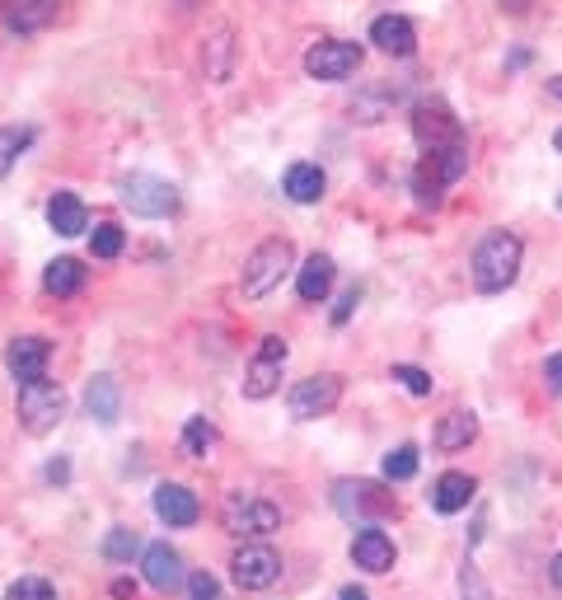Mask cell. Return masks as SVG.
<instances>
[{"label": "cell", "instance_id": "28", "mask_svg": "<svg viewBox=\"0 0 562 600\" xmlns=\"http://www.w3.org/2000/svg\"><path fill=\"white\" fill-rule=\"evenodd\" d=\"M216 441H220V432L211 427L207 417H188V427H184V451H188V455H197V460L211 455Z\"/></svg>", "mask_w": 562, "mask_h": 600}, {"label": "cell", "instance_id": "22", "mask_svg": "<svg viewBox=\"0 0 562 600\" xmlns=\"http://www.w3.org/2000/svg\"><path fill=\"white\" fill-rule=\"evenodd\" d=\"M474 493H479V483L469 474H441L436 488H432V506L441 511V517H455V511H464L469 502H474Z\"/></svg>", "mask_w": 562, "mask_h": 600}, {"label": "cell", "instance_id": "36", "mask_svg": "<svg viewBox=\"0 0 562 600\" xmlns=\"http://www.w3.org/2000/svg\"><path fill=\"white\" fill-rule=\"evenodd\" d=\"M356 301H362V292H356V286H352V292H343V296H337V305H333V324H337V328H343V324L352 319Z\"/></svg>", "mask_w": 562, "mask_h": 600}, {"label": "cell", "instance_id": "21", "mask_svg": "<svg viewBox=\"0 0 562 600\" xmlns=\"http://www.w3.org/2000/svg\"><path fill=\"white\" fill-rule=\"evenodd\" d=\"M282 188H286V197H290V203H300V207H309V203H319V197H324L328 179H324V169H319V165H309V160H300V165H290V169H286V179H282Z\"/></svg>", "mask_w": 562, "mask_h": 600}, {"label": "cell", "instance_id": "1", "mask_svg": "<svg viewBox=\"0 0 562 600\" xmlns=\"http://www.w3.org/2000/svg\"><path fill=\"white\" fill-rule=\"evenodd\" d=\"M469 169V137L455 146H436V150H422V160L413 169V197L422 207H441L445 203V188L460 184Z\"/></svg>", "mask_w": 562, "mask_h": 600}, {"label": "cell", "instance_id": "43", "mask_svg": "<svg viewBox=\"0 0 562 600\" xmlns=\"http://www.w3.org/2000/svg\"><path fill=\"white\" fill-rule=\"evenodd\" d=\"M553 150H558V155H562V127H558V137H553Z\"/></svg>", "mask_w": 562, "mask_h": 600}, {"label": "cell", "instance_id": "7", "mask_svg": "<svg viewBox=\"0 0 562 600\" xmlns=\"http://www.w3.org/2000/svg\"><path fill=\"white\" fill-rule=\"evenodd\" d=\"M220 525L230 530V535H244V540L273 535V530L282 525V511H277V502H267V498H244V493H235L230 502H225V511H220Z\"/></svg>", "mask_w": 562, "mask_h": 600}, {"label": "cell", "instance_id": "20", "mask_svg": "<svg viewBox=\"0 0 562 600\" xmlns=\"http://www.w3.org/2000/svg\"><path fill=\"white\" fill-rule=\"evenodd\" d=\"M85 409H89V417H95V422L112 427V422H118V413H122V385L112 381V375H95V381H89V390H85Z\"/></svg>", "mask_w": 562, "mask_h": 600}, {"label": "cell", "instance_id": "17", "mask_svg": "<svg viewBox=\"0 0 562 600\" xmlns=\"http://www.w3.org/2000/svg\"><path fill=\"white\" fill-rule=\"evenodd\" d=\"M141 572H146V582H150L155 591H174L178 582H184V559H178V549H169L165 540H160V544H146Z\"/></svg>", "mask_w": 562, "mask_h": 600}, {"label": "cell", "instance_id": "11", "mask_svg": "<svg viewBox=\"0 0 562 600\" xmlns=\"http://www.w3.org/2000/svg\"><path fill=\"white\" fill-rule=\"evenodd\" d=\"M337 399H343V381H337V375H309V381L290 385L286 409H290V417L309 422V417L333 413V409H337Z\"/></svg>", "mask_w": 562, "mask_h": 600}, {"label": "cell", "instance_id": "25", "mask_svg": "<svg viewBox=\"0 0 562 600\" xmlns=\"http://www.w3.org/2000/svg\"><path fill=\"white\" fill-rule=\"evenodd\" d=\"M333 258L328 254H314V258H305V268H300V277H296V292H300V301H314L319 305L324 296H328V286H333Z\"/></svg>", "mask_w": 562, "mask_h": 600}, {"label": "cell", "instance_id": "33", "mask_svg": "<svg viewBox=\"0 0 562 600\" xmlns=\"http://www.w3.org/2000/svg\"><path fill=\"white\" fill-rule=\"evenodd\" d=\"M394 381L408 394H432V375H426L422 366H394Z\"/></svg>", "mask_w": 562, "mask_h": 600}, {"label": "cell", "instance_id": "18", "mask_svg": "<svg viewBox=\"0 0 562 600\" xmlns=\"http://www.w3.org/2000/svg\"><path fill=\"white\" fill-rule=\"evenodd\" d=\"M352 559L362 572H390L394 568V540L379 525H366L362 535L352 540Z\"/></svg>", "mask_w": 562, "mask_h": 600}, {"label": "cell", "instance_id": "14", "mask_svg": "<svg viewBox=\"0 0 562 600\" xmlns=\"http://www.w3.org/2000/svg\"><path fill=\"white\" fill-rule=\"evenodd\" d=\"M150 506H155V517H160L165 525H178V530L197 525V517H201V502L193 498V488H184V483H160V488H155V498H150Z\"/></svg>", "mask_w": 562, "mask_h": 600}, {"label": "cell", "instance_id": "24", "mask_svg": "<svg viewBox=\"0 0 562 600\" xmlns=\"http://www.w3.org/2000/svg\"><path fill=\"white\" fill-rule=\"evenodd\" d=\"M48 220H52L57 235L71 239V235H80L89 226V212H85V203H80L76 193H57L52 203H48Z\"/></svg>", "mask_w": 562, "mask_h": 600}, {"label": "cell", "instance_id": "29", "mask_svg": "<svg viewBox=\"0 0 562 600\" xmlns=\"http://www.w3.org/2000/svg\"><path fill=\"white\" fill-rule=\"evenodd\" d=\"M137 549H141L137 530L118 525V530H108V540H103V559H108V563H131V553H137Z\"/></svg>", "mask_w": 562, "mask_h": 600}, {"label": "cell", "instance_id": "41", "mask_svg": "<svg viewBox=\"0 0 562 600\" xmlns=\"http://www.w3.org/2000/svg\"><path fill=\"white\" fill-rule=\"evenodd\" d=\"M549 572H553V587L562 591V553H558V559H553V568H549Z\"/></svg>", "mask_w": 562, "mask_h": 600}, {"label": "cell", "instance_id": "26", "mask_svg": "<svg viewBox=\"0 0 562 600\" xmlns=\"http://www.w3.org/2000/svg\"><path fill=\"white\" fill-rule=\"evenodd\" d=\"M38 131L29 122H10V127H0V184H6V174L14 169V160L33 146Z\"/></svg>", "mask_w": 562, "mask_h": 600}, {"label": "cell", "instance_id": "19", "mask_svg": "<svg viewBox=\"0 0 562 600\" xmlns=\"http://www.w3.org/2000/svg\"><path fill=\"white\" fill-rule=\"evenodd\" d=\"M436 451H469L479 441V413H469V409H450L441 422H436Z\"/></svg>", "mask_w": 562, "mask_h": 600}, {"label": "cell", "instance_id": "9", "mask_svg": "<svg viewBox=\"0 0 562 600\" xmlns=\"http://www.w3.org/2000/svg\"><path fill=\"white\" fill-rule=\"evenodd\" d=\"M286 338H263L258 352H254V362L249 371H244V399H273L277 385H282V366H286Z\"/></svg>", "mask_w": 562, "mask_h": 600}, {"label": "cell", "instance_id": "37", "mask_svg": "<svg viewBox=\"0 0 562 600\" xmlns=\"http://www.w3.org/2000/svg\"><path fill=\"white\" fill-rule=\"evenodd\" d=\"M544 385L562 394V352H553V357L544 362Z\"/></svg>", "mask_w": 562, "mask_h": 600}, {"label": "cell", "instance_id": "15", "mask_svg": "<svg viewBox=\"0 0 562 600\" xmlns=\"http://www.w3.org/2000/svg\"><path fill=\"white\" fill-rule=\"evenodd\" d=\"M57 19V0H0V24L10 33H38Z\"/></svg>", "mask_w": 562, "mask_h": 600}, {"label": "cell", "instance_id": "3", "mask_svg": "<svg viewBox=\"0 0 562 600\" xmlns=\"http://www.w3.org/2000/svg\"><path fill=\"white\" fill-rule=\"evenodd\" d=\"M290 263H296V244H290L286 235L263 239L258 249H254L249 258H244V273H239V292H244V301H263V296H273L277 286L286 282Z\"/></svg>", "mask_w": 562, "mask_h": 600}, {"label": "cell", "instance_id": "38", "mask_svg": "<svg viewBox=\"0 0 562 600\" xmlns=\"http://www.w3.org/2000/svg\"><path fill=\"white\" fill-rule=\"evenodd\" d=\"M112 596H118V600H137V582H131V577H118V582H112Z\"/></svg>", "mask_w": 562, "mask_h": 600}, {"label": "cell", "instance_id": "40", "mask_svg": "<svg viewBox=\"0 0 562 600\" xmlns=\"http://www.w3.org/2000/svg\"><path fill=\"white\" fill-rule=\"evenodd\" d=\"M337 600H371L362 587H343V591H337Z\"/></svg>", "mask_w": 562, "mask_h": 600}, {"label": "cell", "instance_id": "5", "mask_svg": "<svg viewBox=\"0 0 562 600\" xmlns=\"http://www.w3.org/2000/svg\"><path fill=\"white\" fill-rule=\"evenodd\" d=\"M66 417V390L52 381H33L19 385V427L29 436H48L57 422Z\"/></svg>", "mask_w": 562, "mask_h": 600}, {"label": "cell", "instance_id": "30", "mask_svg": "<svg viewBox=\"0 0 562 600\" xmlns=\"http://www.w3.org/2000/svg\"><path fill=\"white\" fill-rule=\"evenodd\" d=\"M122 226H112V220H103V226H95V239H89V249H95V258H118L122 254Z\"/></svg>", "mask_w": 562, "mask_h": 600}, {"label": "cell", "instance_id": "35", "mask_svg": "<svg viewBox=\"0 0 562 600\" xmlns=\"http://www.w3.org/2000/svg\"><path fill=\"white\" fill-rule=\"evenodd\" d=\"M460 582H464V600H492V591L483 587L479 568H464V572H460Z\"/></svg>", "mask_w": 562, "mask_h": 600}, {"label": "cell", "instance_id": "31", "mask_svg": "<svg viewBox=\"0 0 562 600\" xmlns=\"http://www.w3.org/2000/svg\"><path fill=\"white\" fill-rule=\"evenodd\" d=\"M417 474V446H398L385 455V479L390 483H403V479H413Z\"/></svg>", "mask_w": 562, "mask_h": 600}, {"label": "cell", "instance_id": "6", "mask_svg": "<svg viewBox=\"0 0 562 600\" xmlns=\"http://www.w3.org/2000/svg\"><path fill=\"white\" fill-rule=\"evenodd\" d=\"M122 203L131 207V216H146V220H160L178 212V188L160 174H127L122 179Z\"/></svg>", "mask_w": 562, "mask_h": 600}, {"label": "cell", "instance_id": "23", "mask_svg": "<svg viewBox=\"0 0 562 600\" xmlns=\"http://www.w3.org/2000/svg\"><path fill=\"white\" fill-rule=\"evenodd\" d=\"M85 277H89V273H85L80 258H52L48 273H42V292L57 296V301H66V296L85 292Z\"/></svg>", "mask_w": 562, "mask_h": 600}, {"label": "cell", "instance_id": "13", "mask_svg": "<svg viewBox=\"0 0 562 600\" xmlns=\"http://www.w3.org/2000/svg\"><path fill=\"white\" fill-rule=\"evenodd\" d=\"M230 577L244 591H267L282 577V559L267 544H244L230 559Z\"/></svg>", "mask_w": 562, "mask_h": 600}, {"label": "cell", "instance_id": "27", "mask_svg": "<svg viewBox=\"0 0 562 600\" xmlns=\"http://www.w3.org/2000/svg\"><path fill=\"white\" fill-rule=\"evenodd\" d=\"M230 57H235V33L230 29L207 38V52H201V71H207V80H230Z\"/></svg>", "mask_w": 562, "mask_h": 600}, {"label": "cell", "instance_id": "34", "mask_svg": "<svg viewBox=\"0 0 562 600\" xmlns=\"http://www.w3.org/2000/svg\"><path fill=\"white\" fill-rule=\"evenodd\" d=\"M188 596L193 600H220V582H216L211 572H193L188 577Z\"/></svg>", "mask_w": 562, "mask_h": 600}, {"label": "cell", "instance_id": "8", "mask_svg": "<svg viewBox=\"0 0 562 600\" xmlns=\"http://www.w3.org/2000/svg\"><path fill=\"white\" fill-rule=\"evenodd\" d=\"M413 137H417L422 150H436V146L464 141V127H460L455 114H450L445 99H422V104L413 108Z\"/></svg>", "mask_w": 562, "mask_h": 600}, {"label": "cell", "instance_id": "16", "mask_svg": "<svg viewBox=\"0 0 562 600\" xmlns=\"http://www.w3.org/2000/svg\"><path fill=\"white\" fill-rule=\"evenodd\" d=\"M371 38L385 57H413L417 52V29H413V19H403V14H379L371 24Z\"/></svg>", "mask_w": 562, "mask_h": 600}, {"label": "cell", "instance_id": "4", "mask_svg": "<svg viewBox=\"0 0 562 600\" xmlns=\"http://www.w3.org/2000/svg\"><path fill=\"white\" fill-rule=\"evenodd\" d=\"M333 506H337V517L352 521V525H379V521L398 517L394 488L375 483V479H343L333 488Z\"/></svg>", "mask_w": 562, "mask_h": 600}, {"label": "cell", "instance_id": "12", "mask_svg": "<svg viewBox=\"0 0 562 600\" xmlns=\"http://www.w3.org/2000/svg\"><path fill=\"white\" fill-rule=\"evenodd\" d=\"M48 357H52V343L38 338V333H19V338L6 343V366L14 375V385L48 381Z\"/></svg>", "mask_w": 562, "mask_h": 600}, {"label": "cell", "instance_id": "32", "mask_svg": "<svg viewBox=\"0 0 562 600\" xmlns=\"http://www.w3.org/2000/svg\"><path fill=\"white\" fill-rule=\"evenodd\" d=\"M6 600H57L48 577H19V582L6 591Z\"/></svg>", "mask_w": 562, "mask_h": 600}, {"label": "cell", "instance_id": "39", "mask_svg": "<svg viewBox=\"0 0 562 600\" xmlns=\"http://www.w3.org/2000/svg\"><path fill=\"white\" fill-rule=\"evenodd\" d=\"M66 474H71V464H66V460H52V464H48V479H52V483H66Z\"/></svg>", "mask_w": 562, "mask_h": 600}, {"label": "cell", "instance_id": "10", "mask_svg": "<svg viewBox=\"0 0 562 600\" xmlns=\"http://www.w3.org/2000/svg\"><path fill=\"white\" fill-rule=\"evenodd\" d=\"M356 71H362V48H356V42L328 38V42H314L305 52V76H314V80H347Z\"/></svg>", "mask_w": 562, "mask_h": 600}, {"label": "cell", "instance_id": "2", "mask_svg": "<svg viewBox=\"0 0 562 600\" xmlns=\"http://www.w3.org/2000/svg\"><path fill=\"white\" fill-rule=\"evenodd\" d=\"M521 258H525V244L515 239V235H506V230H492L479 249H474V286L483 296H492V292H506V286L521 277Z\"/></svg>", "mask_w": 562, "mask_h": 600}, {"label": "cell", "instance_id": "42", "mask_svg": "<svg viewBox=\"0 0 562 600\" xmlns=\"http://www.w3.org/2000/svg\"><path fill=\"white\" fill-rule=\"evenodd\" d=\"M549 95H553V99H562V76H553V80H549Z\"/></svg>", "mask_w": 562, "mask_h": 600}]
</instances>
